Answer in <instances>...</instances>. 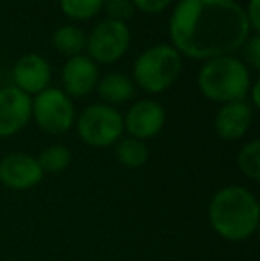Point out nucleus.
I'll return each mask as SVG.
<instances>
[{"label":"nucleus","mask_w":260,"mask_h":261,"mask_svg":"<svg viewBox=\"0 0 260 261\" xmlns=\"http://www.w3.org/2000/svg\"><path fill=\"white\" fill-rule=\"evenodd\" d=\"M250 31L246 13L235 0H180L170 18L173 48L191 59L233 54Z\"/></svg>","instance_id":"f257e3e1"},{"label":"nucleus","mask_w":260,"mask_h":261,"mask_svg":"<svg viewBox=\"0 0 260 261\" xmlns=\"http://www.w3.org/2000/svg\"><path fill=\"white\" fill-rule=\"evenodd\" d=\"M182 71V57L173 46L157 45L145 50L134 64V79L148 93L166 91Z\"/></svg>","instance_id":"20e7f679"},{"label":"nucleus","mask_w":260,"mask_h":261,"mask_svg":"<svg viewBox=\"0 0 260 261\" xmlns=\"http://www.w3.org/2000/svg\"><path fill=\"white\" fill-rule=\"evenodd\" d=\"M32 116L41 130L59 135L73 126L75 110L68 94L56 87H46L32 101Z\"/></svg>","instance_id":"423d86ee"},{"label":"nucleus","mask_w":260,"mask_h":261,"mask_svg":"<svg viewBox=\"0 0 260 261\" xmlns=\"http://www.w3.org/2000/svg\"><path fill=\"white\" fill-rule=\"evenodd\" d=\"M166 123V110L160 103L152 100H143L134 103L123 117V128L134 139L155 137Z\"/></svg>","instance_id":"9d476101"},{"label":"nucleus","mask_w":260,"mask_h":261,"mask_svg":"<svg viewBox=\"0 0 260 261\" xmlns=\"http://www.w3.org/2000/svg\"><path fill=\"white\" fill-rule=\"evenodd\" d=\"M104 6V0H61V9L73 20H89Z\"/></svg>","instance_id":"6ab92c4d"},{"label":"nucleus","mask_w":260,"mask_h":261,"mask_svg":"<svg viewBox=\"0 0 260 261\" xmlns=\"http://www.w3.org/2000/svg\"><path fill=\"white\" fill-rule=\"evenodd\" d=\"M114 153L120 164L129 169L141 167L148 160V148H146V144L134 137L122 139V141L116 142Z\"/></svg>","instance_id":"2eb2a0df"},{"label":"nucleus","mask_w":260,"mask_h":261,"mask_svg":"<svg viewBox=\"0 0 260 261\" xmlns=\"http://www.w3.org/2000/svg\"><path fill=\"white\" fill-rule=\"evenodd\" d=\"M208 220L216 234L225 240H248L258 229L260 204L255 194L244 187H223L210 199Z\"/></svg>","instance_id":"f03ea898"},{"label":"nucleus","mask_w":260,"mask_h":261,"mask_svg":"<svg viewBox=\"0 0 260 261\" xmlns=\"http://www.w3.org/2000/svg\"><path fill=\"white\" fill-rule=\"evenodd\" d=\"M32 117V100L18 87L0 89V137H11L29 124Z\"/></svg>","instance_id":"6e6552de"},{"label":"nucleus","mask_w":260,"mask_h":261,"mask_svg":"<svg viewBox=\"0 0 260 261\" xmlns=\"http://www.w3.org/2000/svg\"><path fill=\"white\" fill-rule=\"evenodd\" d=\"M132 4H134V7L141 9L143 13L155 14L160 13L162 9H166L171 4V0H132Z\"/></svg>","instance_id":"4be33fe9"},{"label":"nucleus","mask_w":260,"mask_h":261,"mask_svg":"<svg viewBox=\"0 0 260 261\" xmlns=\"http://www.w3.org/2000/svg\"><path fill=\"white\" fill-rule=\"evenodd\" d=\"M237 165L241 172L251 181L260 179V141H251L246 146H243L237 155Z\"/></svg>","instance_id":"a211bd4d"},{"label":"nucleus","mask_w":260,"mask_h":261,"mask_svg":"<svg viewBox=\"0 0 260 261\" xmlns=\"http://www.w3.org/2000/svg\"><path fill=\"white\" fill-rule=\"evenodd\" d=\"M198 87L212 101H241L250 89V71L232 55L208 59L198 73Z\"/></svg>","instance_id":"7ed1b4c3"},{"label":"nucleus","mask_w":260,"mask_h":261,"mask_svg":"<svg viewBox=\"0 0 260 261\" xmlns=\"http://www.w3.org/2000/svg\"><path fill=\"white\" fill-rule=\"evenodd\" d=\"M130 31L123 21L104 20L93 29L89 39L86 41L89 59L98 62H114L129 50Z\"/></svg>","instance_id":"0eeeda50"},{"label":"nucleus","mask_w":260,"mask_h":261,"mask_svg":"<svg viewBox=\"0 0 260 261\" xmlns=\"http://www.w3.org/2000/svg\"><path fill=\"white\" fill-rule=\"evenodd\" d=\"M246 59L253 69H260V36L253 34L246 39Z\"/></svg>","instance_id":"412c9836"},{"label":"nucleus","mask_w":260,"mask_h":261,"mask_svg":"<svg viewBox=\"0 0 260 261\" xmlns=\"http://www.w3.org/2000/svg\"><path fill=\"white\" fill-rule=\"evenodd\" d=\"M107 13L109 20L123 21L129 20L134 16V4L132 0H104V6H102Z\"/></svg>","instance_id":"aec40b11"},{"label":"nucleus","mask_w":260,"mask_h":261,"mask_svg":"<svg viewBox=\"0 0 260 261\" xmlns=\"http://www.w3.org/2000/svg\"><path fill=\"white\" fill-rule=\"evenodd\" d=\"M52 41H54V46H56L61 54L75 57V55H80V52L86 48L87 38L79 27L66 25V27H61L54 32Z\"/></svg>","instance_id":"dca6fc26"},{"label":"nucleus","mask_w":260,"mask_h":261,"mask_svg":"<svg viewBox=\"0 0 260 261\" xmlns=\"http://www.w3.org/2000/svg\"><path fill=\"white\" fill-rule=\"evenodd\" d=\"M123 130V116L114 107L105 103L89 105L77 119V132L80 139L93 148H107L116 144Z\"/></svg>","instance_id":"39448f33"},{"label":"nucleus","mask_w":260,"mask_h":261,"mask_svg":"<svg viewBox=\"0 0 260 261\" xmlns=\"http://www.w3.org/2000/svg\"><path fill=\"white\" fill-rule=\"evenodd\" d=\"M38 158L27 153H11L0 160V183L13 190H27L43 179Z\"/></svg>","instance_id":"1a4fd4ad"},{"label":"nucleus","mask_w":260,"mask_h":261,"mask_svg":"<svg viewBox=\"0 0 260 261\" xmlns=\"http://www.w3.org/2000/svg\"><path fill=\"white\" fill-rule=\"evenodd\" d=\"M98 96L105 105H122L134 96V84L123 73H109L97 84Z\"/></svg>","instance_id":"4468645a"},{"label":"nucleus","mask_w":260,"mask_h":261,"mask_svg":"<svg viewBox=\"0 0 260 261\" xmlns=\"http://www.w3.org/2000/svg\"><path fill=\"white\" fill-rule=\"evenodd\" d=\"M52 69L45 57L39 54H25L18 59L13 69L14 84L25 94H39L49 87Z\"/></svg>","instance_id":"9b49d317"},{"label":"nucleus","mask_w":260,"mask_h":261,"mask_svg":"<svg viewBox=\"0 0 260 261\" xmlns=\"http://www.w3.org/2000/svg\"><path fill=\"white\" fill-rule=\"evenodd\" d=\"M98 69L93 59L87 55H75L63 68V86L68 96L84 98L97 87Z\"/></svg>","instance_id":"ddd939ff"},{"label":"nucleus","mask_w":260,"mask_h":261,"mask_svg":"<svg viewBox=\"0 0 260 261\" xmlns=\"http://www.w3.org/2000/svg\"><path fill=\"white\" fill-rule=\"evenodd\" d=\"M0 76H2V71H0Z\"/></svg>","instance_id":"393cba45"},{"label":"nucleus","mask_w":260,"mask_h":261,"mask_svg":"<svg viewBox=\"0 0 260 261\" xmlns=\"http://www.w3.org/2000/svg\"><path fill=\"white\" fill-rule=\"evenodd\" d=\"M253 105L258 107L260 105V96H258V82H255L253 86Z\"/></svg>","instance_id":"b1692460"},{"label":"nucleus","mask_w":260,"mask_h":261,"mask_svg":"<svg viewBox=\"0 0 260 261\" xmlns=\"http://www.w3.org/2000/svg\"><path fill=\"white\" fill-rule=\"evenodd\" d=\"M39 167L43 169V172H63L69 167L72 164V151L66 146L56 144L46 148L45 151H41V155L38 158Z\"/></svg>","instance_id":"f3484780"},{"label":"nucleus","mask_w":260,"mask_h":261,"mask_svg":"<svg viewBox=\"0 0 260 261\" xmlns=\"http://www.w3.org/2000/svg\"><path fill=\"white\" fill-rule=\"evenodd\" d=\"M253 123V107L246 101L225 103L214 117V130L225 141L241 139Z\"/></svg>","instance_id":"f8f14e48"},{"label":"nucleus","mask_w":260,"mask_h":261,"mask_svg":"<svg viewBox=\"0 0 260 261\" xmlns=\"http://www.w3.org/2000/svg\"><path fill=\"white\" fill-rule=\"evenodd\" d=\"M258 0H250L248 2V7L244 9L246 13V18H248V23H250V29H253L255 34H258L260 31V18H258Z\"/></svg>","instance_id":"5701e85b"}]
</instances>
